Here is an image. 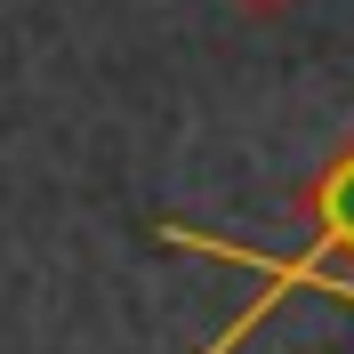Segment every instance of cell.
Wrapping results in <instances>:
<instances>
[{"label": "cell", "mask_w": 354, "mask_h": 354, "mask_svg": "<svg viewBox=\"0 0 354 354\" xmlns=\"http://www.w3.org/2000/svg\"><path fill=\"white\" fill-rule=\"evenodd\" d=\"M242 17H282V8H298V0H234Z\"/></svg>", "instance_id": "obj_2"}, {"label": "cell", "mask_w": 354, "mask_h": 354, "mask_svg": "<svg viewBox=\"0 0 354 354\" xmlns=\"http://www.w3.org/2000/svg\"><path fill=\"white\" fill-rule=\"evenodd\" d=\"M330 298H346V306H354V282H330Z\"/></svg>", "instance_id": "obj_3"}, {"label": "cell", "mask_w": 354, "mask_h": 354, "mask_svg": "<svg viewBox=\"0 0 354 354\" xmlns=\"http://www.w3.org/2000/svg\"><path fill=\"white\" fill-rule=\"evenodd\" d=\"M306 209H322V234H314V242L330 250V258H338V250H354V145L322 169V185L306 194Z\"/></svg>", "instance_id": "obj_1"}]
</instances>
